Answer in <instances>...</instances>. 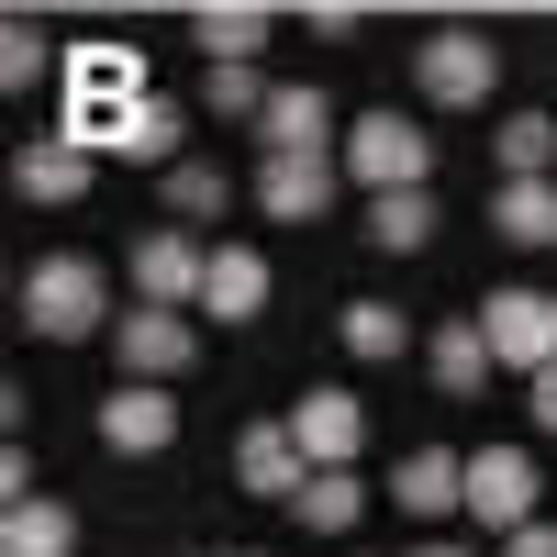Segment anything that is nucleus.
<instances>
[{
    "instance_id": "nucleus-23",
    "label": "nucleus",
    "mask_w": 557,
    "mask_h": 557,
    "mask_svg": "<svg viewBox=\"0 0 557 557\" xmlns=\"http://www.w3.org/2000/svg\"><path fill=\"white\" fill-rule=\"evenodd\" d=\"M401 335H412V323H401L391 301H357V312H346V357H401Z\"/></svg>"
},
{
    "instance_id": "nucleus-16",
    "label": "nucleus",
    "mask_w": 557,
    "mask_h": 557,
    "mask_svg": "<svg viewBox=\"0 0 557 557\" xmlns=\"http://www.w3.org/2000/svg\"><path fill=\"white\" fill-rule=\"evenodd\" d=\"M491 223H502L513 246H557V178H502Z\"/></svg>"
},
{
    "instance_id": "nucleus-1",
    "label": "nucleus",
    "mask_w": 557,
    "mask_h": 557,
    "mask_svg": "<svg viewBox=\"0 0 557 557\" xmlns=\"http://www.w3.org/2000/svg\"><path fill=\"white\" fill-rule=\"evenodd\" d=\"M23 323H34L45 346L101 335V323H112V278L89 268V257H34V268H23Z\"/></svg>"
},
{
    "instance_id": "nucleus-15",
    "label": "nucleus",
    "mask_w": 557,
    "mask_h": 557,
    "mask_svg": "<svg viewBox=\"0 0 557 557\" xmlns=\"http://www.w3.org/2000/svg\"><path fill=\"white\" fill-rule=\"evenodd\" d=\"M12 190H23V201H78V190H89V146H67V134L23 146V157H12Z\"/></svg>"
},
{
    "instance_id": "nucleus-28",
    "label": "nucleus",
    "mask_w": 557,
    "mask_h": 557,
    "mask_svg": "<svg viewBox=\"0 0 557 557\" xmlns=\"http://www.w3.org/2000/svg\"><path fill=\"white\" fill-rule=\"evenodd\" d=\"M524 401H535V424L557 435V368H535V391H524Z\"/></svg>"
},
{
    "instance_id": "nucleus-11",
    "label": "nucleus",
    "mask_w": 557,
    "mask_h": 557,
    "mask_svg": "<svg viewBox=\"0 0 557 557\" xmlns=\"http://www.w3.org/2000/svg\"><path fill=\"white\" fill-rule=\"evenodd\" d=\"M235 480H246L257 502H301V480H312V469H301L290 424H246V435H235Z\"/></svg>"
},
{
    "instance_id": "nucleus-26",
    "label": "nucleus",
    "mask_w": 557,
    "mask_h": 557,
    "mask_svg": "<svg viewBox=\"0 0 557 557\" xmlns=\"http://www.w3.org/2000/svg\"><path fill=\"white\" fill-rule=\"evenodd\" d=\"M212 112H268V89H257V67H212Z\"/></svg>"
},
{
    "instance_id": "nucleus-24",
    "label": "nucleus",
    "mask_w": 557,
    "mask_h": 557,
    "mask_svg": "<svg viewBox=\"0 0 557 557\" xmlns=\"http://www.w3.org/2000/svg\"><path fill=\"white\" fill-rule=\"evenodd\" d=\"M168 212H223V168L178 157V168H168Z\"/></svg>"
},
{
    "instance_id": "nucleus-2",
    "label": "nucleus",
    "mask_w": 557,
    "mask_h": 557,
    "mask_svg": "<svg viewBox=\"0 0 557 557\" xmlns=\"http://www.w3.org/2000/svg\"><path fill=\"white\" fill-rule=\"evenodd\" d=\"M424 168H435L424 123H391V112L346 123V178H368V201H391V190H424Z\"/></svg>"
},
{
    "instance_id": "nucleus-19",
    "label": "nucleus",
    "mask_w": 557,
    "mask_h": 557,
    "mask_svg": "<svg viewBox=\"0 0 557 557\" xmlns=\"http://www.w3.org/2000/svg\"><path fill=\"white\" fill-rule=\"evenodd\" d=\"M368 246H380V257H412V246H435V201H424V190H391V201H368Z\"/></svg>"
},
{
    "instance_id": "nucleus-14",
    "label": "nucleus",
    "mask_w": 557,
    "mask_h": 557,
    "mask_svg": "<svg viewBox=\"0 0 557 557\" xmlns=\"http://www.w3.org/2000/svg\"><path fill=\"white\" fill-rule=\"evenodd\" d=\"M323 201H335V168H323V157H268V168H257V212L312 223Z\"/></svg>"
},
{
    "instance_id": "nucleus-8",
    "label": "nucleus",
    "mask_w": 557,
    "mask_h": 557,
    "mask_svg": "<svg viewBox=\"0 0 557 557\" xmlns=\"http://www.w3.org/2000/svg\"><path fill=\"white\" fill-rule=\"evenodd\" d=\"M112 346H123V380H178V368L201 357L190 312H146V301H134V312L112 323Z\"/></svg>"
},
{
    "instance_id": "nucleus-10",
    "label": "nucleus",
    "mask_w": 557,
    "mask_h": 557,
    "mask_svg": "<svg viewBox=\"0 0 557 557\" xmlns=\"http://www.w3.org/2000/svg\"><path fill=\"white\" fill-rule=\"evenodd\" d=\"M101 446H112V457L178 446V401H168V391H112V401H101Z\"/></svg>"
},
{
    "instance_id": "nucleus-12",
    "label": "nucleus",
    "mask_w": 557,
    "mask_h": 557,
    "mask_svg": "<svg viewBox=\"0 0 557 557\" xmlns=\"http://www.w3.org/2000/svg\"><path fill=\"white\" fill-rule=\"evenodd\" d=\"M391 502H401V513H457V502H469V457L412 446L401 469H391Z\"/></svg>"
},
{
    "instance_id": "nucleus-17",
    "label": "nucleus",
    "mask_w": 557,
    "mask_h": 557,
    "mask_svg": "<svg viewBox=\"0 0 557 557\" xmlns=\"http://www.w3.org/2000/svg\"><path fill=\"white\" fill-rule=\"evenodd\" d=\"M190 34H201V57H212V67H246V57H257V45H268L278 23L257 12V0H223V12H201Z\"/></svg>"
},
{
    "instance_id": "nucleus-22",
    "label": "nucleus",
    "mask_w": 557,
    "mask_h": 557,
    "mask_svg": "<svg viewBox=\"0 0 557 557\" xmlns=\"http://www.w3.org/2000/svg\"><path fill=\"white\" fill-rule=\"evenodd\" d=\"M546 168H557V123L513 112V123H502V178H546Z\"/></svg>"
},
{
    "instance_id": "nucleus-21",
    "label": "nucleus",
    "mask_w": 557,
    "mask_h": 557,
    "mask_svg": "<svg viewBox=\"0 0 557 557\" xmlns=\"http://www.w3.org/2000/svg\"><path fill=\"white\" fill-rule=\"evenodd\" d=\"M290 513H301L312 535H346V524L368 513V491H357L346 469H312V480H301V502H290Z\"/></svg>"
},
{
    "instance_id": "nucleus-6",
    "label": "nucleus",
    "mask_w": 557,
    "mask_h": 557,
    "mask_svg": "<svg viewBox=\"0 0 557 557\" xmlns=\"http://www.w3.org/2000/svg\"><path fill=\"white\" fill-rule=\"evenodd\" d=\"M201 268H212V257L178 235V223H157V235L134 246V301H146V312H190V301H201Z\"/></svg>"
},
{
    "instance_id": "nucleus-13",
    "label": "nucleus",
    "mask_w": 557,
    "mask_h": 557,
    "mask_svg": "<svg viewBox=\"0 0 557 557\" xmlns=\"http://www.w3.org/2000/svg\"><path fill=\"white\" fill-rule=\"evenodd\" d=\"M257 134H268V157H323V134H335V101H323V89H268Z\"/></svg>"
},
{
    "instance_id": "nucleus-27",
    "label": "nucleus",
    "mask_w": 557,
    "mask_h": 557,
    "mask_svg": "<svg viewBox=\"0 0 557 557\" xmlns=\"http://www.w3.org/2000/svg\"><path fill=\"white\" fill-rule=\"evenodd\" d=\"M502 557H557V524H524V535H502Z\"/></svg>"
},
{
    "instance_id": "nucleus-25",
    "label": "nucleus",
    "mask_w": 557,
    "mask_h": 557,
    "mask_svg": "<svg viewBox=\"0 0 557 557\" xmlns=\"http://www.w3.org/2000/svg\"><path fill=\"white\" fill-rule=\"evenodd\" d=\"M45 78V45H34V23H12L0 34V89H34Z\"/></svg>"
},
{
    "instance_id": "nucleus-9",
    "label": "nucleus",
    "mask_w": 557,
    "mask_h": 557,
    "mask_svg": "<svg viewBox=\"0 0 557 557\" xmlns=\"http://www.w3.org/2000/svg\"><path fill=\"white\" fill-rule=\"evenodd\" d=\"M201 312H212V323H257V312H268V257H257V246H212Z\"/></svg>"
},
{
    "instance_id": "nucleus-30",
    "label": "nucleus",
    "mask_w": 557,
    "mask_h": 557,
    "mask_svg": "<svg viewBox=\"0 0 557 557\" xmlns=\"http://www.w3.org/2000/svg\"><path fill=\"white\" fill-rule=\"evenodd\" d=\"M212 557H246V546H212Z\"/></svg>"
},
{
    "instance_id": "nucleus-20",
    "label": "nucleus",
    "mask_w": 557,
    "mask_h": 557,
    "mask_svg": "<svg viewBox=\"0 0 557 557\" xmlns=\"http://www.w3.org/2000/svg\"><path fill=\"white\" fill-rule=\"evenodd\" d=\"M424 368H435V391H480V368H491V335H480V312H469V323H446V335L424 346Z\"/></svg>"
},
{
    "instance_id": "nucleus-18",
    "label": "nucleus",
    "mask_w": 557,
    "mask_h": 557,
    "mask_svg": "<svg viewBox=\"0 0 557 557\" xmlns=\"http://www.w3.org/2000/svg\"><path fill=\"white\" fill-rule=\"evenodd\" d=\"M78 524H67V502H12L0 513V557H67Z\"/></svg>"
},
{
    "instance_id": "nucleus-29",
    "label": "nucleus",
    "mask_w": 557,
    "mask_h": 557,
    "mask_svg": "<svg viewBox=\"0 0 557 557\" xmlns=\"http://www.w3.org/2000/svg\"><path fill=\"white\" fill-rule=\"evenodd\" d=\"M412 557H469V546H412Z\"/></svg>"
},
{
    "instance_id": "nucleus-3",
    "label": "nucleus",
    "mask_w": 557,
    "mask_h": 557,
    "mask_svg": "<svg viewBox=\"0 0 557 557\" xmlns=\"http://www.w3.org/2000/svg\"><path fill=\"white\" fill-rule=\"evenodd\" d=\"M412 78H424V101H446V112H480L491 89H502V45L491 34H424V57H412Z\"/></svg>"
},
{
    "instance_id": "nucleus-4",
    "label": "nucleus",
    "mask_w": 557,
    "mask_h": 557,
    "mask_svg": "<svg viewBox=\"0 0 557 557\" xmlns=\"http://www.w3.org/2000/svg\"><path fill=\"white\" fill-rule=\"evenodd\" d=\"M480 335H491V368H557V301L546 290H491L480 301Z\"/></svg>"
},
{
    "instance_id": "nucleus-5",
    "label": "nucleus",
    "mask_w": 557,
    "mask_h": 557,
    "mask_svg": "<svg viewBox=\"0 0 557 557\" xmlns=\"http://www.w3.org/2000/svg\"><path fill=\"white\" fill-rule=\"evenodd\" d=\"M469 513H480L491 535H524V524H535V457H524V446H480V457H469Z\"/></svg>"
},
{
    "instance_id": "nucleus-7",
    "label": "nucleus",
    "mask_w": 557,
    "mask_h": 557,
    "mask_svg": "<svg viewBox=\"0 0 557 557\" xmlns=\"http://www.w3.org/2000/svg\"><path fill=\"white\" fill-rule=\"evenodd\" d=\"M290 446H301V469H346V457L368 446L357 391H301V401H290Z\"/></svg>"
}]
</instances>
